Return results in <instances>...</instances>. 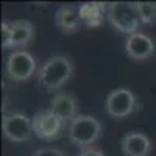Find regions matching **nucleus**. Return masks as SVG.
<instances>
[{
    "label": "nucleus",
    "instance_id": "f257e3e1",
    "mask_svg": "<svg viewBox=\"0 0 156 156\" xmlns=\"http://www.w3.org/2000/svg\"><path fill=\"white\" fill-rule=\"evenodd\" d=\"M75 75V64L66 55H55L45 59L36 73L37 83L47 90H58Z\"/></svg>",
    "mask_w": 156,
    "mask_h": 156
},
{
    "label": "nucleus",
    "instance_id": "f03ea898",
    "mask_svg": "<svg viewBox=\"0 0 156 156\" xmlns=\"http://www.w3.org/2000/svg\"><path fill=\"white\" fill-rule=\"evenodd\" d=\"M106 16L112 27L126 36L137 33L142 25L136 2H112L106 8Z\"/></svg>",
    "mask_w": 156,
    "mask_h": 156
},
{
    "label": "nucleus",
    "instance_id": "7ed1b4c3",
    "mask_svg": "<svg viewBox=\"0 0 156 156\" xmlns=\"http://www.w3.org/2000/svg\"><path fill=\"white\" fill-rule=\"evenodd\" d=\"M103 126L94 115L80 114L67 126V136L70 142L80 150L94 147V144L101 137Z\"/></svg>",
    "mask_w": 156,
    "mask_h": 156
},
{
    "label": "nucleus",
    "instance_id": "20e7f679",
    "mask_svg": "<svg viewBox=\"0 0 156 156\" xmlns=\"http://www.w3.org/2000/svg\"><path fill=\"white\" fill-rule=\"evenodd\" d=\"M39 66L36 58L27 50H16L8 56L5 64V73L11 81L23 83L37 73Z\"/></svg>",
    "mask_w": 156,
    "mask_h": 156
},
{
    "label": "nucleus",
    "instance_id": "39448f33",
    "mask_svg": "<svg viewBox=\"0 0 156 156\" xmlns=\"http://www.w3.org/2000/svg\"><path fill=\"white\" fill-rule=\"evenodd\" d=\"M31 125H33L34 136L41 140H45V142L58 140L67 128V125L61 119H58L50 109L37 111L31 117Z\"/></svg>",
    "mask_w": 156,
    "mask_h": 156
},
{
    "label": "nucleus",
    "instance_id": "423d86ee",
    "mask_svg": "<svg viewBox=\"0 0 156 156\" xmlns=\"http://www.w3.org/2000/svg\"><path fill=\"white\" fill-rule=\"evenodd\" d=\"M136 108H137L136 95L129 89H125V87L111 90L105 100L106 114L115 120L126 119L128 115H131L136 111Z\"/></svg>",
    "mask_w": 156,
    "mask_h": 156
},
{
    "label": "nucleus",
    "instance_id": "0eeeda50",
    "mask_svg": "<svg viewBox=\"0 0 156 156\" xmlns=\"http://www.w3.org/2000/svg\"><path fill=\"white\" fill-rule=\"evenodd\" d=\"M2 129H3V136L12 144L28 142L34 134L31 119L22 112L5 114L2 119Z\"/></svg>",
    "mask_w": 156,
    "mask_h": 156
},
{
    "label": "nucleus",
    "instance_id": "6e6552de",
    "mask_svg": "<svg viewBox=\"0 0 156 156\" xmlns=\"http://www.w3.org/2000/svg\"><path fill=\"white\" fill-rule=\"evenodd\" d=\"M58 119H61L67 126L80 115V106H78V100L70 94V92H64L59 90L56 92L50 100V108Z\"/></svg>",
    "mask_w": 156,
    "mask_h": 156
},
{
    "label": "nucleus",
    "instance_id": "1a4fd4ad",
    "mask_svg": "<svg viewBox=\"0 0 156 156\" xmlns=\"http://www.w3.org/2000/svg\"><path fill=\"white\" fill-rule=\"evenodd\" d=\"M156 51L154 41L145 33L137 31L126 37L125 41V53L133 61H147Z\"/></svg>",
    "mask_w": 156,
    "mask_h": 156
},
{
    "label": "nucleus",
    "instance_id": "9d476101",
    "mask_svg": "<svg viewBox=\"0 0 156 156\" xmlns=\"http://www.w3.org/2000/svg\"><path fill=\"white\" fill-rule=\"evenodd\" d=\"M120 148L125 156H150L153 144L147 134L131 131L122 137Z\"/></svg>",
    "mask_w": 156,
    "mask_h": 156
},
{
    "label": "nucleus",
    "instance_id": "9b49d317",
    "mask_svg": "<svg viewBox=\"0 0 156 156\" xmlns=\"http://www.w3.org/2000/svg\"><path fill=\"white\" fill-rule=\"evenodd\" d=\"M11 44L9 48L22 50L23 47H28L34 39V25L28 20H11Z\"/></svg>",
    "mask_w": 156,
    "mask_h": 156
},
{
    "label": "nucleus",
    "instance_id": "f8f14e48",
    "mask_svg": "<svg viewBox=\"0 0 156 156\" xmlns=\"http://www.w3.org/2000/svg\"><path fill=\"white\" fill-rule=\"evenodd\" d=\"M55 25L64 34H75L81 25L80 12L73 6H61L55 12Z\"/></svg>",
    "mask_w": 156,
    "mask_h": 156
},
{
    "label": "nucleus",
    "instance_id": "ddd939ff",
    "mask_svg": "<svg viewBox=\"0 0 156 156\" xmlns=\"http://www.w3.org/2000/svg\"><path fill=\"white\" fill-rule=\"evenodd\" d=\"M105 3H83L78 8L81 20L87 27H98L103 23V14H105Z\"/></svg>",
    "mask_w": 156,
    "mask_h": 156
},
{
    "label": "nucleus",
    "instance_id": "4468645a",
    "mask_svg": "<svg viewBox=\"0 0 156 156\" xmlns=\"http://www.w3.org/2000/svg\"><path fill=\"white\" fill-rule=\"evenodd\" d=\"M137 11L142 20V25H150L156 23V2H136Z\"/></svg>",
    "mask_w": 156,
    "mask_h": 156
},
{
    "label": "nucleus",
    "instance_id": "2eb2a0df",
    "mask_svg": "<svg viewBox=\"0 0 156 156\" xmlns=\"http://www.w3.org/2000/svg\"><path fill=\"white\" fill-rule=\"evenodd\" d=\"M33 156H67L62 150L59 148H51V147H47V148H39L33 153Z\"/></svg>",
    "mask_w": 156,
    "mask_h": 156
},
{
    "label": "nucleus",
    "instance_id": "dca6fc26",
    "mask_svg": "<svg viewBox=\"0 0 156 156\" xmlns=\"http://www.w3.org/2000/svg\"><path fill=\"white\" fill-rule=\"evenodd\" d=\"M2 36H3V48H9L11 44V27L9 22H2Z\"/></svg>",
    "mask_w": 156,
    "mask_h": 156
},
{
    "label": "nucleus",
    "instance_id": "f3484780",
    "mask_svg": "<svg viewBox=\"0 0 156 156\" xmlns=\"http://www.w3.org/2000/svg\"><path fill=\"white\" fill-rule=\"evenodd\" d=\"M76 156H106V154L97 147H89V148L80 150V153H78Z\"/></svg>",
    "mask_w": 156,
    "mask_h": 156
}]
</instances>
